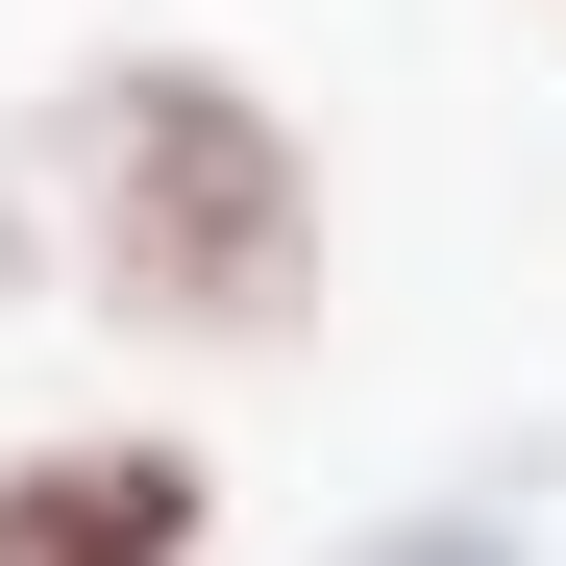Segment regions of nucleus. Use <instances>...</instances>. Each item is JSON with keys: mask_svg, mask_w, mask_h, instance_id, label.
Here are the masks:
<instances>
[{"mask_svg": "<svg viewBox=\"0 0 566 566\" xmlns=\"http://www.w3.org/2000/svg\"><path fill=\"white\" fill-rule=\"evenodd\" d=\"M0 247H50L124 345H222V369L321 345V271H345L321 148L247 50H99L50 99V148L0 172Z\"/></svg>", "mask_w": 566, "mask_h": 566, "instance_id": "obj_1", "label": "nucleus"}, {"mask_svg": "<svg viewBox=\"0 0 566 566\" xmlns=\"http://www.w3.org/2000/svg\"><path fill=\"white\" fill-rule=\"evenodd\" d=\"M198 443H0V566H198Z\"/></svg>", "mask_w": 566, "mask_h": 566, "instance_id": "obj_2", "label": "nucleus"}]
</instances>
